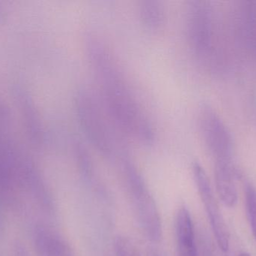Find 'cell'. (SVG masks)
I'll list each match as a JSON object with an SVG mask.
<instances>
[{
    "instance_id": "obj_1",
    "label": "cell",
    "mask_w": 256,
    "mask_h": 256,
    "mask_svg": "<svg viewBox=\"0 0 256 256\" xmlns=\"http://www.w3.org/2000/svg\"><path fill=\"white\" fill-rule=\"evenodd\" d=\"M87 52L105 109L124 135L150 144L154 132L150 120L108 47L92 36L87 41Z\"/></svg>"
},
{
    "instance_id": "obj_2",
    "label": "cell",
    "mask_w": 256,
    "mask_h": 256,
    "mask_svg": "<svg viewBox=\"0 0 256 256\" xmlns=\"http://www.w3.org/2000/svg\"><path fill=\"white\" fill-rule=\"evenodd\" d=\"M78 121L88 141L106 157L126 159L124 134L105 109L98 95L87 89L76 97Z\"/></svg>"
},
{
    "instance_id": "obj_3",
    "label": "cell",
    "mask_w": 256,
    "mask_h": 256,
    "mask_svg": "<svg viewBox=\"0 0 256 256\" xmlns=\"http://www.w3.org/2000/svg\"><path fill=\"white\" fill-rule=\"evenodd\" d=\"M123 172L130 200L142 231L150 241L158 243L162 237V226L158 206L142 176L131 161L122 162Z\"/></svg>"
},
{
    "instance_id": "obj_4",
    "label": "cell",
    "mask_w": 256,
    "mask_h": 256,
    "mask_svg": "<svg viewBox=\"0 0 256 256\" xmlns=\"http://www.w3.org/2000/svg\"><path fill=\"white\" fill-rule=\"evenodd\" d=\"M198 121L202 136L215 163L232 162V138L216 111L209 105H203L200 108Z\"/></svg>"
},
{
    "instance_id": "obj_5",
    "label": "cell",
    "mask_w": 256,
    "mask_h": 256,
    "mask_svg": "<svg viewBox=\"0 0 256 256\" xmlns=\"http://www.w3.org/2000/svg\"><path fill=\"white\" fill-rule=\"evenodd\" d=\"M186 18L190 45L197 57L206 58L212 43V9L206 2H192Z\"/></svg>"
},
{
    "instance_id": "obj_6",
    "label": "cell",
    "mask_w": 256,
    "mask_h": 256,
    "mask_svg": "<svg viewBox=\"0 0 256 256\" xmlns=\"http://www.w3.org/2000/svg\"><path fill=\"white\" fill-rule=\"evenodd\" d=\"M192 173L216 243L222 252H227L230 249V233L212 191L208 177L202 166L197 162L192 166Z\"/></svg>"
},
{
    "instance_id": "obj_7",
    "label": "cell",
    "mask_w": 256,
    "mask_h": 256,
    "mask_svg": "<svg viewBox=\"0 0 256 256\" xmlns=\"http://www.w3.org/2000/svg\"><path fill=\"white\" fill-rule=\"evenodd\" d=\"M177 256H198L194 222L189 210L182 206L176 218Z\"/></svg>"
},
{
    "instance_id": "obj_8",
    "label": "cell",
    "mask_w": 256,
    "mask_h": 256,
    "mask_svg": "<svg viewBox=\"0 0 256 256\" xmlns=\"http://www.w3.org/2000/svg\"><path fill=\"white\" fill-rule=\"evenodd\" d=\"M216 192L221 201L228 207H234L238 203L236 184V169L232 162H216L214 166Z\"/></svg>"
},
{
    "instance_id": "obj_9",
    "label": "cell",
    "mask_w": 256,
    "mask_h": 256,
    "mask_svg": "<svg viewBox=\"0 0 256 256\" xmlns=\"http://www.w3.org/2000/svg\"><path fill=\"white\" fill-rule=\"evenodd\" d=\"M34 245L38 256H66L69 251L64 243L44 227L36 229Z\"/></svg>"
},
{
    "instance_id": "obj_10",
    "label": "cell",
    "mask_w": 256,
    "mask_h": 256,
    "mask_svg": "<svg viewBox=\"0 0 256 256\" xmlns=\"http://www.w3.org/2000/svg\"><path fill=\"white\" fill-rule=\"evenodd\" d=\"M140 15L143 24L149 30H159L164 21V11L158 2L146 1L140 7Z\"/></svg>"
},
{
    "instance_id": "obj_11",
    "label": "cell",
    "mask_w": 256,
    "mask_h": 256,
    "mask_svg": "<svg viewBox=\"0 0 256 256\" xmlns=\"http://www.w3.org/2000/svg\"><path fill=\"white\" fill-rule=\"evenodd\" d=\"M116 256H142L136 245L126 236H117L114 242Z\"/></svg>"
},
{
    "instance_id": "obj_12",
    "label": "cell",
    "mask_w": 256,
    "mask_h": 256,
    "mask_svg": "<svg viewBox=\"0 0 256 256\" xmlns=\"http://www.w3.org/2000/svg\"><path fill=\"white\" fill-rule=\"evenodd\" d=\"M246 204L252 234L256 240V190L251 185L246 187Z\"/></svg>"
},
{
    "instance_id": "obj_13",
    "label": "cell",
    "mask_w": 256,
    "mask_h": 256,
    "mask_svg": "<svg viewBox=\"0 0 256 256\" xmlns=\"http://www.w3.org/2000/svg\"><path fill=\"white\" fill-rule=\"evenodd\" d=\"M203 243L204 244L202 246V256H212L210 248L208 247V246L206 243Z\"/></svg>"
},
{
    "instance_id": "obj_14",
    "label": "cell",
    "mask_w": 256,
    "mask_h": 256,
    "mask_svg": "<svg viewBox=\"0 0 256 256\" xmlns=\"http://www.w3.org/2000/svg\"><path fill=\"white\" fill-rule=\"evenodd\" d=\"M147 256H162L161 254H160V252H158V251L154 250V249H149L148 252Z\"/></svg>"
},
{
    "instance_id": "obj_15",
    "label": "cell",
    "mask_w": 256,
    "mask_h": 256,
    "mask_svg": "<svg viewBox=\"0 0 256 256\" xmlns=\"http://www.w3.org/2000/svg\"><path fill=\"white\" fill-rule=\"evenodd\" d=\"M16 256H28L27 255L25 249H22V247L19 248L18 249V254H16Z\"/></svg>"
},
{
    "instance_id": "obj_16",
    "label": "cell",
    "mask_w": 256,
    "mask_h": 256,
    "mask_svg": "<svg viewBox=\"0 0 256 256\" xmlns=\"http://www.w3.org/2000/svg\"><path fill=\"white\" fill-rule=\"evenodd\" d=\"M239 256H250V255L249 254L245 253V252H244V253L240 254V255Z\"/></svg>"
}]
</instances>
